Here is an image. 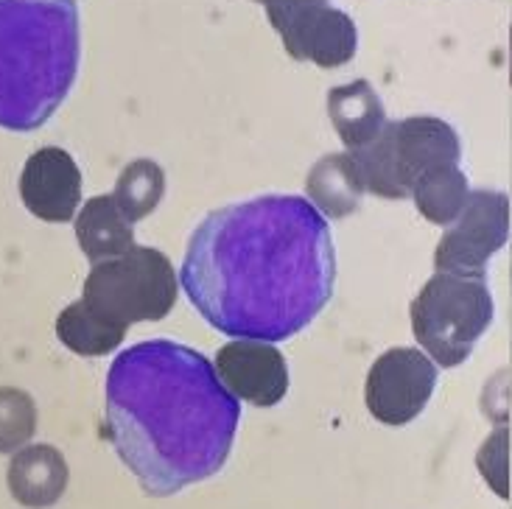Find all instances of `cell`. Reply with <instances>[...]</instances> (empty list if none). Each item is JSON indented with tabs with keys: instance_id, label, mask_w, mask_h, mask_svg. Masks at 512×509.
I'll return each mask as SVG.
<instances>
[{
	"instance_id": "cell-1",
	"label": "cell",
	"mask_w": 512,
	"mask_h": 509,
	"mask_svg": "<svg viewBox=\"0 0 512 509\" xmlns=\"http://www.w3.org/2000/svg\"><path fill=\"white\" fill-rule=\"evenodd\" d=\"M180 280L224 336L286 342L331 303L336 249L328 219L291 193L219 207L191 235Z\"/></svg>"
},
{
	"instance_id": "cell-2",
	"label": "cell",
	"mask_w": 512,
	"mask_h": 509,
	"mask_svg": "<svg viewBox=\"0 0 512 509\" xmlns=\"http://www.w3.org/2000/svg\"><path fill=\"white\" fill-rule=\"evenodd\" d=\"M241 406L208 356L171 339L126 347L107 372V437L154 498L216 476Z\"/></svg>"
},
{
	"instance_id": "cell-3",
	"label": "cell",
	"mask_w": 512,
	"mask_h": 509,
	"mask_svg": "<svg viewBox=\"0 0 512 509\" xmlns=\"http://www.w3.org/2000/svg\"><path fill=\"white\" fill-rule=\"evenodd\" d=\"M79 59V0H0V129L48 124L76 84Z\"/></svg>"
},
{
	"instance_id": "cell-4",
	"label": "cell",
	"mask_w": 512,
	"mask_h": 509,
	"mask_svg": "<svg viewBox=\"0 0 512 509\" xmlns=\"http://www.w3.org/2000/svg\"><path fill=\"white\" fill-rule=\"evenodd\" d=\"M412 331L437 367L454 370L471 358L473 347L496 317L487 277L437 272L420 289L412 308Z\"/></svg>"
},
{
	"instance_id": "cell-5",
	"label": "cell",
	"mask_w": 512,
	"mask_h": 509,
	"mask_svg": "<svg viewBox=\"0 0 512 509\" xmlns=\"http://www.w3.org/2000/svg\"><path fill=\"white\" fill-rule=\"evenodd\" d=\"M364 191L381 199H412L415 182L429 168L459 163L462 146L454 126L434 115H412L392 121L364 149L350 152Z\"/></svg>"
},
{
	"instance_id": "cell-6",
	"label": "cell",
	"mask_w": 512,
	"mask_h": 509,
	"mask_svg": "<svg viewBox=\"0 0 512 509\" xmlns=\"http://www.w3.org/2000/svg\"><path fill=\"white\" fill-rule=\"evenodd\" d=\"M180 297L177 272L160 249L135 247L107 261L93 263L84 280L82 300L98 314L121 325L160 322Z\"/></svg>"
},
{
	"instance_id": "cell-7",
	"label": "cell",
	"mask_w": 512,
	"mask_h": 509,
	"mask_svg": "<svg viewBox=\"0 0 512 509\" xmlns=\"http://www.w3.org/2000/svg\"><path fill=\"white\" fill-rule=\"evenodd\" d=\"M266 9L269 23L280 34L283 48L297 62H314L336 70L353 62L359 51L356 23L333 0H255Z\"/></svg>"
},
{
	"instance_id": "cell-8",
	"label": "cell",
	"mask_w": 512,
	"mask_h": 509,
	"mask_svg": "<svg viewBox=\"0 0 512 509\" xmlns=\"http://www.w3.org/2000/svg\"><path fill=\"white\" fill-rule=\"evenodd\" d=\"M510 238V199L501 191H471L465 210L445 227L434 252L437 272L485 277L490 258Z\"/></svg>"
},
{
	"instance_id": "cell-9",
	"label": "cell",
	"mask_w": 512,
	"mask_h": 509,
	"mask_svg": "<svg viewBox=\"0 0 512 509\" xmlns=\"http://www.w3.org/2000/svg\"><path fill=\"white\" fill-rule=\"evenodd\" d=\"M437 386V364L417 347H392L370 367L364 400L384 426H406L426 409Z\"/></svg>"
},
{
	"instance_id": "cell-10",
	"label": "cell",
	"mask_w": 512,
	"mask_h": 509,
	"mask_svg": "<svg viewBox=\"0 0 512 509\" xmlns=\"http://www.w3.org/2000/svg\"><path fill=\"white\" fill-rule=\"evenodd\" d=\"M213 367L222 384L258 409L277 406L289 392V367L286 358L272 342L233 339L216 353Z\"/></svg>"
},
{
	"instance_id": "cell-11",
	"label": "cell",
	"mask_w": 512,
	"mask_h": 509,
	"mask_svg": "<svg viewBox=\"0 0 512 509\" xmlns=\"http://www.w3.org/2000/svg\"><path fill=\"white\" fill-rule=\"evenodd\" d=\"M20 199L31 216L48 224L76 219L82 202V171L76 160L59 146L31 154L20 174Z\"/></svg>"
},
{
	"instance_id": "cell-12",
	"label": "cell",
	"mask_w": 512,
	"mask_h": 509,
	"mask_svg": "<svg viewBox=\"0 0 512 509\" xmlns=\"http://www.w3.org/2000/svg\"><path fill=\"white\" fill-rule=\"evenodd\" d=\"M70 470L65 456L54 445H26L9 462V493L17 504L28 509L54 507L68 490Z\"/></svg>"
},
{
	"instance_id": "cell-13",
	"label": "cell",
	"mask_w": 512,
	"mask_h": 509,
	"mask_svg": "<svg viewBox=\"0 0 512 509\" xmlns=\"http://www.w3.org/2000/svg\"><path fill=\"white\" fill-rule=\"evenodd\" d=\"M328 115H331L336 135L347 146V152L364 149L389 124L384 101L367 79L333 87L328 93Z\"/></svg>"
},
{
	"instance_id": "cell-14",
	"label": "cell",
	"mask_w": 512,
	"mask_h": 509,
	"mask_svg": "<svg viewBox=\"0 0 512 509\" xmlns=\"http://www.w3.org/2000/svg\"><path fill=\"white\" fill-rule=\"evenodd\" d=\"M76 238L87 261L98 263L118 258L135 247V230L118 207L115 196H93L76 216Z\"/></svg>"
},
{
	"instance_id": "cell-15",
	"label": "cell",
	"mask_w": 512,
	"mask_h": 509,
	"mask_svg": "<svg viewBox=\"0 0 512 509\" xmlns=\"http://www.w3.org/2000/svg\"><path fill=\"white\" fill-rule=\"evenodd\" d=\"M305 193L325 219H347L361 205L364 185L350 152L325 154L305 179Z\"/></svg>"
},
{
	"instance_id": "cell-16",
	"label": "cell",
	"mask_w": 512,
	"mask_h": 509,
	"mask_svg": "<svg viewBox=\"0 0 512 509\" xmlns=\"http://www.w3.org/2000/svg\"><path fill=\"white\" fill-rule=\"evenodd\" d=\"M126 325L115 319L98 314L93 305L84 300L70 303L59 317H56V336L76 356L98 358L118 350L126 339Z\"/></svg>"
},
{
	"instance_id": "cell-17",
	"label": "cell",
	"mask_w": 512,
	"mask_h": 509,
	"mask_svg": "<svg viewBox=\"0 0 512 509\" xmlns=\"http://www.w3.org/2000/svg\"><path fill=\"white\" fill-rule=\"evenodd\" d=\"M412 199L420 216L437 227H448L459 219L471 199L468 177L459 171V163H443L429 168L412 188Z\"/></svg>"
},
{
	"instance_id": "cell-18",
	"label": "cell",
	"mask_w": 512,
	"mask_h": 509,
	"mask_svg": "<svg viewBox=\"0 0 512 509\" xmlns=\"http://www.w3.org/2000/svg\"><path fill=\"white\" fill-rule=\"evenodd\" d=\"M115 202L124 210V216L132 224L146 216H152L157 205L166 196V174L149 157L132 160L129 166L118 174L115 182Z\"/></svg>"
},
{
	"instance_id": "cell-19",
	"label": "cell",
	"mask_w": 512,
	"mask_h": 509,
	"mask_svg": "<svg viewBox=\"0 0 512 509\" xmlns=\"http://www.w3.org/2000/svg\"><path fill=\"white\" fill-rule=\"evenodd\" d=\"M37 431V403L17 386H0V454H17Z\"/></svg>"
},
{
	"instance_id": "cell-20",
	"label": "cell",
	"mask_w": 512,
	"mask_h": 509,
	"mask_svg": "<svg viewBox=\"0 0 512 509\" xmlns=\"http://www.w3.org/2000/svg\"><path fill=\"white\" fill-rule=\"evenodd\" d=\"M476 468L499 498H510V428H496L476 454Z\"/></svg>"
},
{
	"instance_id": "cell-21",
	"label": "cell",
	"mask_w": 512,
	"mask_h": 509,
	"mask_svg": "<svg viewBox=\"0 0 512 509\" xmlns=\"http://www.w3.org/2000/svg\"><path fill=\"white\" fill-rule=\"evenodd\" d=\"M510 84H512V26H510Z\"/></svg>"
}]
</instances>
